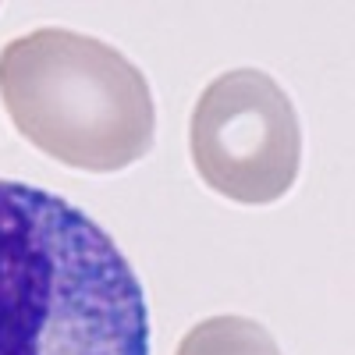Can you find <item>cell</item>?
<instances>
[{
  "label": "cell",
  "mask_w": 355,
  "mask_h": 355,
  "mask_svg": "<svg viewBox=\"0 0 355 355\" xmlns=\"http://www.w3.org/2000/svg\"><path fill=\"white\" fill-rule=\"evenodd\" d=\"M0 355H150L142 281L68 199L0 182Z\"/></svg>",
  "instance_id": "obj_1"
},
{
  "label": "cell",
  "mask_w": 355,
  "mask_h": 355,
  "mask_svg": "<svg viewBox=\"0 0 355 355\" xmlns=\"http://www.w3.org/2000/svg\"><path fill=\"white\" fill-rule=\"evenodd\" d=\"M0 100L40 153L75 171L114 174L153 150L146 75L121 50L71 28H36L0 50Z\"/></svg>",
  "instance_id": "obj_2"
},
{
  "label": "cell",
  "mask_w": 355,
  "mask_h": 355,
  "mask_svg": "<svg viewBox=\"0 0 355 355\" xmlns=\"http://www.w3.org/2000/svg\"><path fill=\"white\" fill-rule=\"evenodd\" d=\"M189 150L202 185L217 196L245 206L277 202L299 178V114L266 71L234 68L196 100Z\"/></svg>",
  "instance_id": "obj_3"
},
{
  "label": "cell",
  "mask_w": 355,
  "mask_h": 355,
  "mask_svg": "<svg viewBox=\"0 0 355 355\" xmlns=\"http://www.w3.org/2000/svg\"><path fill=\"white\" fill-rule=\"evenodd\" d=\"M178 355H281L274 334L249 316H210L182 338Z\"/></svg>",
  "instance_id": "obj_4"
}]
</instances>
